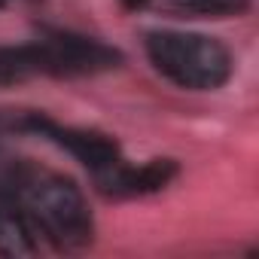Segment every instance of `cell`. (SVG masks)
Returning <instances> with one entry per match:
<instances>
[{
	"label": "cell",
	"mask_w": 259,
	"mask_h": 259,
	"mask_svg": "<svg viewBox=\"0 0 259 259\" xmlns=\"http://www.w3.org/2000/svg\"><path fill=\"white\" fill-rule=\"evenodd\" d=\"M0 189L25 207L49 253H79L95 241L92 207L70 177L25 159H7L0 168Z\"/></svg>",
	"instance_id": "1"
},
{
	"label": "cell",
	"mask_w": 259,
	"mask_h": 259,
	"mask_svg": "<svg viewBox=\"0 0 259 259\" xmlns=\"http://www.w3.org/2000/svg\"><path fill=\"white\" fill-rule=\"evenodd\" d=\"M144 49L156 73L177 89L217 92L232 79V55L213 37L189 31H150Z\"/></svg>",
	"instance_id": "2"
},
{
	"label": "cell",
	"mask_w": 259,
	"mask_h": 259,
	"mask_svg": "<svg viewBox=\"0 0 259 259\" xmlns=\"http://www.w3.org/2000/svg\"><path fill=\"white\" fill-rule=\"evenodd\" d=\"M19 128L22 135H34V138H43L49 144H55L58 150L70 153L85 171L101 174L107 168H113L119 159H122V150L116 144V138L104 135V132H95V128H76V125H61L43 113H22L19 116Z\"/></svg>",
	"instance_id": "3"
},
{
	"label": "cell",
	"mask_w": 259,
	"mask_h": 259,
	"mask_svg": "<svg viewBox=\"0 0 259 259\" xmlns=\"http://www.w3.org/2000/svg\"><path fill=\"white\" fill-rule=\"evenodd\" d=\"M177 174H180V165L174 159H150L144 165H128L125 159H119L113 168L95 174V186L104 198H116V201L144 198L171 186Z\"/></svg>",
	"instance_id": "4"
},
{
	"label": "cell",
	"mask_w": 259,
	"mask_h": 259,
	"mask_svg": "<svg viewBox=\"0 0 259 259\" xmlns=\"http://www.w3.org/2000/svg\"><path fill=\"white\" fill-rule=\"evenodd\" d=\"M46 241L25 213V207L0 189V256L7 259H28V256H43Z\"/></svg>",
	"instance_id": "5"
},
{
	"label": "cell",
	"mask_w": 259,
	"mask_h": 259,
	"mask_svg": "<svg viewBox=\"0 0 259 259\" xmlns=\"http://www.w3.org/2000/svg\"><path fill=\"white\" fill-rule=\"evenodd\" d=\"M37 76L55 79V64H52V49L46 34H40L31 43L0 46V89H13Z\"/></svg>",
	"instance_id": "6"
},
{
	"label": "cell",
	"mask_w": 259,
	"mask_h": 259,
	"mask_svg": "<svg viewBox=\"0 0 259 259\" xmlns=\"http://www.w3.org/2000/svg\"><path fill=\"white\" fill-rule=\"evenodd\" d=\"M162 10L174 19H235L250 10V0H165Z\"/></svg>",
	"instance_id": "7"
},
{
	"label": "cell",
	"mask_w": 259,
	"mask_h": 259,
	"mask_svg": "<svg viewBox=\"0 0 259 259\" xmlns=\"http://www.w3.org/2000/svg\"><path fill=\"white\" fill-rule=\"evenodd\" d=\"M19 116H22V113H19ZM19 116H16V113H7V110H0V168H4V162H7V141H10L13 135H22Z\"/></svg>",
	"instance_id": "8"
},
{
	"label": "cell",
	"mask_w": 259,
	"mask_h": 259,
	"mask_svg": "<svg viewBox=\"0 0 259 259\" xmlns=\"http://www.w3.org/2000/svg\"><path fill=\"white\" fill-rule=\"evenodd\" d=\"M147 4H150V0H122V7H125V10H144Z\"/></svg>",
	"instance_id": "9"
},
{
	"label": "cell",
	"mask_w": 259,
	"mask_h": 259,
	"mask_svg": "<svg viewBox=\"0 0 259 259\" xmlns=\"http://www.w3.org/2000/svg\"><path fill=\"white\" fill-rule=\"evenodd\" d=\"M4 4H7V0H0V10H4Z\"/></svg>",
	"instance_id": "10"
}]
</instances>
